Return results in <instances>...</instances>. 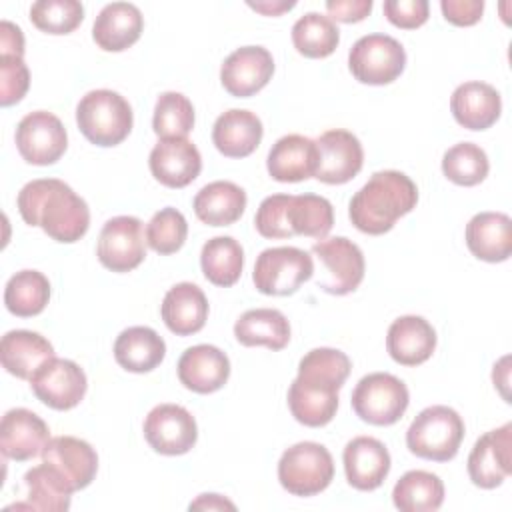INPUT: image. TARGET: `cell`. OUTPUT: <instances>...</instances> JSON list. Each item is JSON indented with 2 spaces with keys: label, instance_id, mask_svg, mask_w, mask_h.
I'll use <instances>...</instances> for the list:
<instances>
[{
  "label": "cell",
  "instance_id": "18",
  "mask_svg": "<svg viewBox=\"0 0 512 512\" xmlns=\"http://www.w3.org/2000/svg\"><path fill=\"white\" fill-rule=\"evenodd\" d=\"M274 74V58L262 46L236 48L220 68L224 90L236 98H248L260 92Z\"/></svg>",
  "mask_w": 512,
  "mask_h": 512
},
{
  "label": "cell",
  "instance_id": "38",
  "mask_svg": "<svg viewBox=\"0 0 512 512\" xmlns=\"http://www.w3.org/2000/svg\"><path fill=\"white\" fill-rule=\"evenodd\" d=\"M50 300V282L38 270L16 272L4 288V304L10 314L30 318L40 314Z\"/></svg>",
  "mask_w": 512,
  "mask_h": 512
},
{
  "label": "cell",
  "instance_id": "39",
  "mask_svg": "<svg viewBox=\"0 0 512 512\" xmlns=\"http://www.w3.org/2000/svg\"><path fill=\"white\" fill-rule=\"evenodd\" d=\"M340 42V30L320 12H306L292 26V44L306 58H326Z\"/></svg>",
  "mask_w": 512,
  "mask_h": 512
},
{
  "label": "cell",
  "instance_id": "15",
  "mask_svg": "<svg viewBox=\"0 0 512 512\" xmlns=\"http://www.w3.org/2000/svg\"><path fill=\"white\" fill-rule=\"evenodd\" d=\"M512 472V424L480 436L468 456V476L474 486L490 490L500 486Z\"/></svg>",
  "mask_w": 512,
  "mask_h": 512
},
{
  "label": "cell",
  "instance_id": "43",
  "mask_svg": "<svg viewBox=\"0 0 512 512\" xmlns=\"http://www.w3.org/2000/svg\"><path fill=\"white\" fill-rule=\"evenodd\" d=\"M188 236V222L184 214L172 206L158 210L146 226V244L158 254L178 252Z\"/></svg>",
  "mask_w": 512,
  "mask_h": 512
},
{
  "label": "cell",
  "instance_id": "8",
  "mask_svg": "<svg viewBox=\"0 0 512 512\" xmlns=\"http://www.w3.org/2000/svg\"><path fill=\"white\" fill-rule=\"evenodd\" d=\"M314 274L312 256L296 246L266 248L254 264L252 280L258 292L266 296L294 294Z\"/></svg>",
  "mask_w": 512,
  "mask_h": 512
},
{
  "label": "cell",
  "instance_id": "31",
  "mask_svg": "<svg viewBox=\"0 0 512 512\" xmlns=\"http://www.w3.org/2000/svg\"><path fill=\"white\" fill-rule=\"evenodd\" d=\"M164 356L166 344L162 336L148 326H130L122 330L114 342V358L128 372H150Z\"/></svg>",
  "mask_w": 512,
  "mask_h": 512
},
{
  "label": "cell",
  "instance_id": "17",
  "mask_svg": "<svg viewBox=\"0 0 512 512\" xmlns=\"http://www.w3.org/2000/svg\"><path fill=\"white\" fill-rule=\"evenodd\" d=\"M40 456L44 464L58 472L72 492L90 486L98 470L96 450L76 436L50 438Z\"/></svg>",
  "mask_w": 512,
  "mask_h": 512
},
{
  "label": "cell",
  "instance_id": "25",
  "mask_svg": "<svg viewBox=\"0 0 512 512\" xmlns=\"http://www.w3.org/2000/svg\"><path fill=\"white\" fill-rule=\"evenodd\" d=\"M450 110L454 120L468 130L490 128L502 112V100L494 86L486 82H464L450 98Z\"/></svg>",
  "mask_w": 512,
  "mask_h": 512
},
{
  "label": "cell",
  "instance_id": "33",
  "mask_svg": "<svg viewBox=\"0 0 512 512\" xmlns=\"http://www.w3.org/2000/svg\"><path fill=\"white\" fill-rule=\"evenodd\" d=\"M286 232L292 236L326 238L334 226L332 204L318 194H288L286 198Z\"/></svg>",
  "mask_w": 512,
  "mask_h": 512
},
{
  "label": "cell",
  "instance_id": "49",
  "mask_svg": "<svg viewBox=\"0 0 512 512\" xmlns=\"http://www.w3.org/2000/svg\"><path fill=\"white\" fill-rule=\"evenodd\" d=\"M234 510L236 506L226 500L224 496L220 494H200L192 504H190V510Z\"/></svg>",
  "mask_w": 512,
  "mask_h": 512
},
{
  "label": "cell",
  "instance_id": "50",
  "mask_svg": "<svg viewBox=\"0 0 512 512\" xmlns=\"http://www.w3.org/2000/svg\"><path fill=\"white\" fill-rule=\"evenodd\" d=\"M248 6L260 14H266V16H278L286 10H292L296 6V2H270V0H264V2H248Z\"/></svg>",
  "mask_w": 512,
  "mask_h": 512
},
{
  "label": "cell",
  "instance_id": "47",
  "mask_svg": "<svg viewBox=\"0 0 512 512\" xmlns=\"http://www.w3.org/2000/svg\"><path fill=\"white\" fill-rule=\"evenodd\" d=\"M326 10L330 20L352 24L364 20L370 14L372 0H328Z\"/></svg>",
  "mask_w": 512,
  "mask_h": 512
},
{
  "label": "cell",
  "instance_id": "7",
  "mask_svg": "<svg viewBox=\"0 0 512 512\" xmlns=\"http://www.w3.org/2000/svg\"><path fill=\"white\" fill-rule=\"evenodd\" d=\"M350 402L360 420L374 426H390L404 416L410 394L406 384L394 374L372 372L360 378Z\"/></svg>",
  "mask_w": 512,
  "mask_h": 512
},
{
  "label": "cell",
  "instance_id": "3",
  "mask_svg": "<svg viewBox=\"0 0 512 512\" xmlns=\"http://www.w3.org/2000/svg\"><path fill=\"white\" fill-rule=\"evenodd\" d=\"M418 188L410 176L398 170H382L352 196L348 216L352 224L370 236H380L396 224V220L414 210Z\"/></svg>",
  "mask_w": 512,
  "mask_h": 512
},
{
  "label": "cell",
  "instance_id": "21",
  "mask_svg": "<svg viewBox=\"0 0 512 512\" xmlns=\"http://www.w3.org/2000/svg\"><path fill=\"white\" fill-rule=\"evenodd\" d=\"M342 460L348 484L362 492L376 490L390 472V452L372 436L352 438L344 448Z\"/></svg>",
  "mask_w": 512,
  "mask_h": 512
},
{
  "label": "cell",
  "instance_id": "30",
  "mask_svg": "<svg viewBox=\"0 0 512 512\" xmlns=\"http://www.w3.org/2000/svg\"><path fill=\"white\" fill-rule=\"evenodd\" d=\"M0 358L6 372L20 380H30L44 362L54 358V348L38 332L10 330L2 336Z\"/></svg>",
  "mask_w": 512,
  "mask_h": 512
},
{
  "label": "cell",
  "instance_id": "29",
  "mask_svg": "<svg viewBox=\"0 0 512 512\" xmlns=\"http://www.w3.org/2000/svg\"><path fill=\"white\" fill-rule=\"evenodd\" d=\"M162 320L176 336H190L204 328L208 318V300L192 282L172 286L162 300Z\"/></svg>",
  "mask_w": 512,
  "mask_h": 512
},
{
  "label": "cell",
  "instance_id": "46",
  "mask_svg": "<svg viewBox=\"0 0 512 512\" xmlns=\"http://www.w3.org/2000/svg\"><path fill=\"white\" fill-rule=\"evenodd\" d=\"M444 18L454 26H472L482 18V0H442L440 2Z\"/></svg>",
  "mask_w": 512,
  "mask_h": 512
},
{
  "label": "cell",
  "instance_id": "45",
  "mask_svg": "<svg viewBox=\"0 0 512 512\" xmlns=\"http://www.w3.org/2000/svg\"><path fill=\"white\" fill-rule=\"evenodd\" d=\"M428 8L426 0H386L384 16L398 28L414 30L428 20Z\"/></svg>",
  "mask_w": 512,
  "mask_h": 512
},
{
  "label": "cell",
  "instance_id": "35",
  "mask_svg": "<svg viewBox=\"0 0 512 512\" xmlns=\"http://www.w3.org/2000/svg\"><path fill=\"white\" fill-rule=\"evenodd\" d=\"M392 500L400 512H434L444 502V484L432 472L410 470L394 484Z\"/></svg>",
  "mask_w": 512,
  "mask_h": 512
},
{
  "label": "cell",
  "instance_id": "10",
  "mask_svg": "<svg viewBox=\"0 0 512 512\" xmlns=\"http://www.w3.org/2000/svg\"><path fill=\"white\" fill-rule=\"evenodd\" d=\"M68 134L58 116L46 110L26 114L16 128V148L34 166H48L66 152Z\"/></svg>",
  "mask_w": 512,
  "mask_h": 512
},
{
  "label": "cell",
  "instance_id": "6",
  "mask_svg": "<svg viewBox=\"0 0 512 512\" xmlns=\"http://www.w3.org/2000/svg\"><path fill=\"white\" fill-rule=\"evenodd\" d=\"M334 478V460L318 442H298L284 450L278 462V480L294 496H314Z\"/></svg>",
  "mask_w": 512,
  "mask_h": 512
},
{
  "label": "cell",
  "instance_id": "32",
  "mask_svg": "<svg viewBox=\"0 0 512 512\" xmlns=\"http://www.w3.org/2000/svg\"><path fill=\"white\" fill-rule=\"evenodd\" d=\"M192 206L200 222L230 226L244 214L246 192L230 180H216L198 190Z\"/></svg>",
  "mask_w": 512,
  "mask_h": 512
},
{
  "label": "cell",
  "instance_id": "12",
  "mask_svg": "<svg viewBox=\"0 0 512 512\" xmlns=\"http://www.w3.org/2000/svg\"><path fill=\"white\" fill-rule=\"evenodd\" d=\"M98 260L112 272H130L146 258L144 230L136 216L110 218L98 236Z\"/></svg>",
  "mask_w": 512,
  "mask_h": 512
},
{
  "label": "cell",
  "instance_id": "34",
  "mask_svg": "<svg viewBox=\"0 0 512 512\" xmlns=\"http://www.w3.org/2000/svg\"><path fill=\"white\" fill-rule=\"evenodd\" d=\"M234 336L242 346H266L282 350L290 342V324L280 310H246L234 324Z\"/></svg>",
  "mask_w": 512,
  "mask_h": 512
},
{
  "label": "cell",
  "instance_id": "26",
  "mask_svg": "<svg viewBox=\"0 0 512 512\" xmlns=\"http://www.w3.org/2000/svg\"><path fill=\"white\" fill-rule=\"evenodd\" d=\"M144 18L138 6L130 2L106 4L92 26V38L106 52H122L130 48L142 34Z\"/></svg>",
  "mask_w": 512,
  "mask_h": 512
},
{
  "label": "cell",
  "instance_id": "11",
  "mask_svg": "<svg viewBox=\"0 0 512 512\" xmlns=\"http://www.w3.org/2000/svg\"><path fill=\"white\" fill-rule=\"evenodd\" d=\"M314 256L322 262L326 278L318 280V288L330 294H350L364 278V254L362 250L344 236L322 238L312 246Z\"/></svg>",
  "mask_w": 512,
  "mask_h": 512
},
{
  "label": "cell",
  "instance_id": "36",
  "mask_svg": "<svg viewBox=\"0 0 512 512\" xmlns=\"http://www.w3.org/2000/svg\"><path fill=\"white\" fill-rule=\"evenodd\" d=\"M200 266L208 282L216 286H232L244 268V250L232 236L210 238L200 252Z\"/></svg>",
  "mask_w": 512,
  "mask_h": 512
},
{
  "label": "cell",
  "instance_id": "44",
  "mask_svg": "<svg viewBox=\"0 0 512 512\" xmlns=\"http://www.w3.org/2000/svg\"><path fill=\"white\" fill-rule=\"evenodd\" d=\"M30 86L28 66L20 56H0V104L12 106L24 98Z\"/></svg>",
  "mask_w": 512,
  "mask_h": 512
},
{
  "label": "cell",
  "instance_id": "4",
  "mask_svg": "<svg viewBox=\"0 0 512 512\" xmlns=\"http://www.w3.org/2000/svg\"><path fill=\"white\" fill-rule=\"evenodd\" d=\"M76 122L88 142L108 148L128 138L134 114L122 94L100 88L82 96L76 106Z\"/></svg>",
  "mask_w": 512,
  "mask_h": 512
},
{
  "label": "cell",
  "instance_id": "24",
  "mask_svg": "<svg viewBox=\"0 0 512 512\" xmlns=\"http://www.w3.org/2000/svg\"><path fill=\"white\" fill-rule=\"evenodd\" d=\"M268 174L278 182H302L316 174V140L302 134H288L274 142L268 152Z\"/></svg>",
  "mask_w": 512,
  "mask_h": 512
},
{
  "label": "cell",
  "instance_id": "13",
  "mask_svg": "<svg viewBox=\"0 0 512 512\" xmlns=\"http://www.w3.org/2000/svg\"><path fill=\"white\" fill-rule=\"evenodd\" d=\"M28 382L36 398L54 410L78 406L88 388L84 370L76 362L56 356L44 362Z\"/></svg>",
  "mask_w": 512,
  "mask_h": 512
},
{
  "label": "cell",
  "instance_id": "2",
  "mask_svg": "<svg viewBox=\"0 0 512 512\" xmlns=\"http://www.w3.org/2000/svg\"><path fill=\"white\" fill-rule=\"evenodd\" d=\"M18 212L30 226H40L52 240L72 244L90 226V210L66 182L40 178L22 186L18 192Z\"/></svg>",
  "mask_w": 512,
  "mask_h": 512
},
{
  "label": "cell",
  "instance_id": "20",
  "mask_svg": "<svg viewBox=\"0 0 512 512\" xmlns=\"http://www.w3.org/2000/svg\"><path fill=\"white\" fill-rule=\"evenodd\" d=\"M50 440L48 424L28 408H12L0 424L2 454L16 462H26L42 454Z\"/></svg>",
  "mask_w": 512,
  "mask_h": 512
},
{
  "label": "cell",
  "instance_id": "37",
  "mask_svg": "<svg viewBox=\"0 0 512 512\" xmlns=\"http://www.w3.org/2000/svg\"><path fill=\"white\" fill-rule=\"evenodd\" d=\"M24 484L28 490V502L12 508H30L42 512H64L70 508L72 490L48 464L42 462L40 466L30 468L24 474Z\"/></svg>",
  "mask_w": 512,
  "mask_h": 512
},
{
  "label": "cell",
  "instance_id": "28",
  "mask_svg": "<svg viewBox=\"0 0 512 512\" xmlns=\"http://www.w3.org/2000/svg\"><path fill=\"white\" fill-rule=\"evenodd\" d=\"M262 134V122L254 112L232 108L216 118L212 142L228 158H246L258 148Z\"/></svg>",
  "mask_w": 512,
  "mask_h": 512
},
{
  "label": "cell",
  "instance_id": "42",
  "mask_svg": "<svg viewBox=\"0 0 512 512\" xmlns=\"http://www.w3.org/2000/svg\"><path fill=\"white\" fill-rule=\"evenodd\" d=\"M32 24L46 34H70L84 20L78 0H38L30 8Z\"/></svg>",
  "mask_w": 512,
  "mask_h": 512
},
{
  "label": "cell",
  "instance_id": "27",
  "mask_svg": "<svg viewBox=\"0 0 512 512\" xmlns=\"http://www.w3.org/2000/svg\"><path fill=\"white\" fill-rule=\"evenodd\" d=\"M466 246L484 262H504L512 254V222L504 212H480L466 224Z\"/></svg>",
  "mask_w": 512,
  "mask_h": 512
},
{
  "label": "cell",
  "instance_id": "9",
  "mask_svg": "<svg viewBox=\"0 0 512 512\" xmlns=\"http://www.w3.org/2000/svg\"><path fill=\"white\" fill-rule=\"evenodd\" d=\"M404 66V46L388 34L362 36L354 42L348 54V68L362 84H390L404 72Z\"/></svg>",
  "mask_w": 512,
  "mask_h": 512
},
{
  "label": "cell",
  "instance_id": "23",
  "mask_svg": "<svg viewBox=\"0 0 512 512\" xmlns=\"http://www.w3.org/2000/svg\"><path fill=\"white\" fill-rule=\"evenodd\" d=\"M386 350L394 362L402 366H418L436 350V332L422 316H400L388 328Z\"/></svg>",
  "mask_w": 512,
  "mask_h": 512
},
{
  "label": "cell",
  "instance_id": "41",
  "mask_svg": "<svg viewBox=\"0 0 512 512\" xmlns=\"http://www.w3.org/2000/svg\"><path fill=\"white\" fill-rule=\"evenodd\" d=\"M194 126V106L180 92H164L154 106L152 128L160 138H186Z\"/></svg>",
  "mask_w": 512,
  "mask_h": 512
},
{
  "label": "cell",
  "instance_id": "5",
  "mask_svg": "<svg viewBox=\"0 0 512 512\" xmlns=\"http://www.w3.org/2000/svg\"><path fill=\"white\" fill-rule=\"evenodd\" d=\"M464 440V420L450 406L424 408L406 430L408 450L424 460L448 462Z\"/></svg>",
  "mask_w": 512,
  "mask_h": 512
},
{
  "label": "cell",
  "instance_id": "40",
  "mask_svg": "<svg viewBox=\"0 0 512 512\" xmlns=\"http://www.w3.org/2000/svg\"><path fill=\"white\" fill-rule=\"evenodd\" d=\"M490 164L486 152L472 142H460L442 156L444 176L458 186H476L488 176Z\"/></svg>",
  "mask_w": 512,
  "mask_h": 512
},
{
  "label": "cell",
  "instance_id": "22",
  "mask_svg": "<svg viewBox=\"0 0 512 512\" xmlns=\"http://www.w3.org/2000/svg\"><path fill=\"white\" fill-rule=\"evenodd\" d=\"M228 376L230 360L220 348L212 344L190 346L178 360L180 382L198 394L220 390L228 382Z\"/></svg>",
  "mask_w": 512,
  "mask_h": 512
},
{
  "label": "cell",
  "instance_id": "14",
  "mask_svg": "<svg viewBox=\"0 0 512 512\" xmlns=\"http://www.w3.org/2000/svg\"><path fill=\"white\" fill-rule=\"evenodd\" d=\"M144 438L158 454L180 456L194 448L198 426L184 406L158 404L144 420Z\"/></svg>",
  "mask_w": 512,
  "mask_h": 512
},
{
  "label": "cell",
  "instance_id": "19",
  "mask_svg": "<svg viewBox=\"0 0 512 512\" xmlns=\"http://www.w3.org/2000/svg\"><path fill=\"white\" fill-rule=\"evenodd\" d=\"M152 176L168 188H184L202 170V156L188 138H162L148 158Z\"/></svg>",
  "mask_w": 512,
  "mask_h": 512
},
{
  "label": "cell",
  "instance_id": "1",
  "mask_svg": "<svg viewBox=\"0 0 512 512\" xmlns=\"http://www.w3.org/2000/svg\"><path fill=\"white\" fill-rule=\"evenodd\" d=\"M352 370L350 358L336 348H314L298 364L288 388L292 416L310 428L326 426L338 410V390Z\"/></svg>",
  "mask_w": 512,
  "mask_h": 512
},
{
  "label": "cell",
  "instance_id": "16",
  "mask_svg": "<svg viewBox=\"0 0 512 512\" xmlns=\"http://www.w3.org/2000/svg\"><path fill=\"white\" fill-rule=\"evenodd\" d=\"M318 166L314 178L324 184L350 182L364 164V150L360 140L348 130H326L316 140Z\"/></svg>",
  "mask_w": 512,
  "mask_h": 512
},
{
  "label": "cell",
  "instance_id": "48",
  "mask_svg": "<svg viewBox=\"0 0 512 512\" xmlns=\"http://www.w3.org/2000/svg\"><path fill=\"white\" fill-rule=\"evenodd\" d=\"M24 54V34L22 30L8 22H0V56H20Z\"/></svg>",
  "mask_w": 512,
  "mask_h": 512
}]
</instances>
